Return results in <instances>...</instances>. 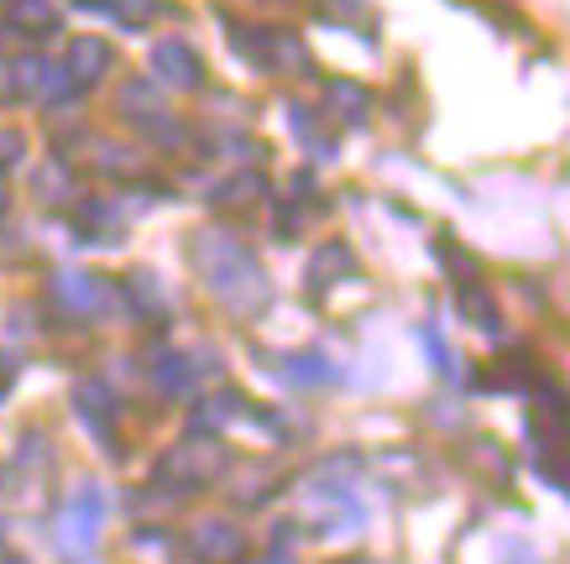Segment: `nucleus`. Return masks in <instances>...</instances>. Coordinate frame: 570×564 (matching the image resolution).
Masks as SVG:
<instances>
[{"label":"nucleus","instance_id":"17","mask_svg":"<svg viewBox=\"0 0 570 564\" xmlns=\"http://www.w3.org/2000/svg\"><path fill=\"white\" fill-rule=\"evenodd\" d=\"M262 194H267V184H262L257 172H252V178H236V184H225L220 194H215V205H257Z\"/></svg>","mask_w":570,"mask_h":564},{"label":"nucleus","instance_id":"15","mask_svg":"<svg viewBox=\"0 0 570 564\" xmlns=\"http://www.w3.org/2000/svg\"><path fill=\"white\" fill-rule=\"evenodd\" d=\"M335 273H351V251H346V246H325V251L314 257V267H309L314 288H325V277H335Z\"/></svg>","mask_w":570,"mask_h":564},{"label":"nucleus","instance_id":"12","mask_svg":"<svg viewBox=\"0 0 570 564\" xmlns=\"http://www.w3.org/2000/svg\"><path fill=\"white\" fill-rule=\"evenodd\" d=\"M455 304H461V314H466V319H471V325H476V329H487V335H492V329L502 325V319H498V304L487 298V288H482V283H466Z\"/></svg>","mask_w":570,"mask_h":564},{"label":"nucleus","instance_id":"11","mask_svg":"<svg viewBox=\"0 0 570 564\" xmlns=\"http://www.w3.org/2000/svg\"><path fill=\"white\" fill-rule=\"evenodd\" d=\"M325 105L335 110L341 120H351V126H362L366 110H372V95H366L362 85H351V79H335V85L325 89Z\"/></svg>","mask_w":570,"mask_h":564},{"label":"nucleus","instance_id":"3","mask_svg":"<svg viewBox=\"0 0 570 564\" xmlns=\"http://www.w3.org/2000/svg\"><path fill=\"white\" fill-rule=\"evenodd\" d=\"M100 513H105V502L95 492L73 496L69 507L58 513V554L63 560H89L95 554V544H100Z\"/></svg>","mask_w":570,"mask_h":564},{"label":"nucleus","instance_id":"8","mask_svg":"<svg viewBox=\"0 0 570 564\" xmlns=\"http://www.w3.org/2000/svg\"><path fill=\"white\" fill-rule=\"evenodd\" d=\"M153 69H157V79H163V85L194 89V85H199V73H205V63H199V52H194L189 42L168 37V42H157V48H153Z\"/></svg>","mask_w":570,"mask_h":564},{"label":"nucleus","instance_id":"6","mask_svg":"<svg viewBox=\"0 0 570 564\" xmlns=\"http://www.w3.org/2000/svg\"><path fill=\"white\" fill-rule=\"evenodd\" d=\"M194 560L199 564H242L246 560V538L236 523H225V517H209V523H199L189 538Z\"/></svg>","mask_w":570,"mask_h":564},{"label":"nucleus","instance_id":"1","mask_svg":"<svg viewBox=\"0 0 570 564\" xmlns=\"http://www.w3.org/2000/svg\"><path fill=\"white\" fill-rule=\"evenodd\" d=\"M194 261H199V273H205L209 293H215L230 314H246V319H252V314H262V308H267V298H273L267 273H262L257 257H252L236 236H220V230L199 236Z\"/></svg>","mask_w":570,"mask_h":564},{"label":"nucleus","instance_id":"19","mask_svg":"<svg viewBox=\"0 0 570 564\" xmlns=\"http://www.w3.org/2000/svg\"><path fill=\"white\" fill-rule=\"evenodd\" d=\"M424 345H430V356H434L440 372H455V360H450V350H445V340H440V329L434 325H424Z\"/></svg>","mask_w":570,"mask_h":564},{"label":"nucleus","instance_id":"9","mask_svg":"<svg viewBox=\"0 0 570 564\" xmlns=\"http://www.w3.org/2000/svg\"><path fill=\"white\" fill-rule=\"evenodd\" d=\"M110 42H100V37H79L73 42V52H69V85H95L100 73H110Z\"/></svg>","mask_w":570,"mask_h":564},{"label":"nucleus","instance_id":"10","mask_svg":"<svg viewBox=\"0 0 570 564\" xmlns=\"http://www.w3.org/2000/svg\"><path fill=\"white\" fill-rule=\"evenodd\" d=\"M73 403H79V413H85V424L100 434L105 445H116L110 439V408H116V397H110V387L105 382H79V393H73Z\"/></svg>","mask_w":570,"mask_h":564},{"label":"nucleus","instance_id":"14","mask_svg":"<svg viewBox=\"0 0 570 564\" xmlns=\"http://www.w3.org/2000/svg\"><path fill=\"white\" fill-rule=\"evenodd\" d=\"M11 27H21V32H37V37H48L52 27H58V17H52L48 0H11Z\"/></svg>","mask_w":570,"mask_h":564},{"label":"nucleus","instance_id":"16","mask_svg":"<svg viewBox=\"0 0 570 564\" xmlns=\"http://www.w3.org/2000/svg\"><path fill=\"white\" fill-rule=\"evenodd\" d=\"M189 382H194V372H189V360H184V356H163V360H157V387H163V393H184Z\"/></svg>","mask_w":570,"mask_h":564},{"label":"nucleus","instance_id":"22","mask_svg":"<svg viewBox=\"0 0 570 564\" xmlns=\"http://www.w3.org/2000/svg\"><path fill=\"white\" fill-rule=\"evenodd\" d=\"M351 564H366V560H351Z\"/></svg>","mask_w":570,"mask_h":564},{"label":"nucleus","instance_id":"7","mask_svg":"<svg viewBox=\"0 0 570 564\" xmlns=\"http://www.w3.org/2000/svg\"><path fill=\"white\" fill-rule=\"evenodd\" d=\"M11 89L17 95H27V100H63L69 95V73L63 69H52V63H42V58H17L11 63Z\"/></svg>","mask_w":570,"mask_h":564},{"label":"nucleus","instance_id":"20","mask_svg":"<svg viewBox=\"0 0 570 564\" xmlns=\"http://www.w3.org/2000/svg\"><path fill=\"white\" fill-rule=\"evenodd\" d=\"M246 564H294V554H288V548L277 544L273 554H262V560H246Z\"/></svg>","mask_w":570,"mask_h":564},{"label":"nucleus","instance_id":"2","mask_svg":"<svg viewBox=\"0 0 570 564\" xmlns=\"http://www.w3.org/2000/svg\"><path fill=\"white\" fill-rule=\"evenodd\" d=\"M225 465H230V455H225L220 439H184V445H174L163 461H157V486H168V492H205V486H215V481L225 476Z\"/></svg>","mask_w":570,"mask_h":564},{"label":"nucleus","instance_id":"4","mask_svg":"<svg viewBox=\"0 0 570 564\" xmlns=\"http://www.w3.org/2000/svg\"><path fill=\"white\" fill-rule=\"evenodd\" d=\"M121 110H126V120H131L137 131H147L153 141H168V147H178V141H184V126H178V120L157 105V89L147 85V79H131V85L121 89Z\"/></svg>","mask_w":570,"mask_h":564},{"label":"nucleus","instance_id":"5","mask_svg":"<svg viewBox=\"0 0 570 564\" xmlns=\"http://www.w3.org/2000/svg\"><path fill=\"white\" fill-rule=\"evenodd\" d=\"M52 298L69 308V314H79V319H95V314L110 308V283L89 273H58L52 277Z\"/></svg>","mask_w":570,"mask_h":564},{"label":"nucleus","instance_id":"13","mask_svg":"<svg viewBox=\"0 0 570 564\" xmlns=\"http://www.w3.org/2000/svg\"><path fill=\"white\" fill-rule=\"evenodd\" d=\"M283 376H288V382H298V387H325V382H335V366H330L325 356L304 350V356L283 360Z\"/></svg>","mask_w":570,"mask_h":564},{"label":"nucleus","instance_id":"18","mask_svg":"<svg viewBox=\"0 0 570 564\" xmlns=\"http://www.w3.org/2000/svg\"><path fill=\"white\" fill-rule=\"evenodd\" d=\"M37 194H48L52 205H58V199H69L73 188H69V172H63V162H48V168L37 172Z\"/></svg>","mask_w":570,"mask_h":564},{"label":"nucleus","instance_id":"21","mask_svg":"<svg viewBox=\"0 0 570 564\" xmlns=\"http://www.w3.org/2000/svg\"><path fill=\"white\" fill-rule=\"evenodd\" d=\"M0 564H27V560H0Z\"/></svg>","mask_w":570,"mask_h":564},{"label":"nucleus","instance_id":"23","mask_svg":"<svg viewBox=\"0 0 570 564\" xmlns=\"http://www.w3.org/2000/svg\"><path fill=\"white\" fill-rule=\"evenodd\" d=\"M0 533H6V523H0Z\"/></svg>","mask_w":570,"mask_h":564}]
</instances>
